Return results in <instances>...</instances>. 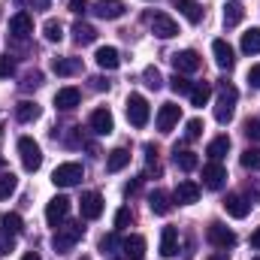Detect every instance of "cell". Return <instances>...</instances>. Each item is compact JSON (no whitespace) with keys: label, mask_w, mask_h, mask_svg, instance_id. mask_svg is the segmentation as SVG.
<instances>
[{"label":"cell","mask_w":260,"mask_h":260,"mask_svg":"<svg viewBox=\"0 0 260 260\" xmlns=\"http://www.w3.org/2000/svg\"><path fill=\"white\" fill-rule=\"evenodd\" d=\"M242 52L260 55V27H251L248 34H242Z\"/></svg>","instance_id":"836d02e7"},{"label":"cell","mask_w":260,"mask_h":260,"mask_svg":"<svg viewBox=\"0 0 260 260\" xmlns=\"http://www.w3.org/2000/svg\"><path fill=\"white\" fill-rule=\"evenodd\" d=\"M97 15L100 18H121L124 15V3H118V0H100V6H97Z\"/></svg>","instance_id":"f1b7e54d"},{"label":"cell","mask_w":260,"mask_h":260,"mask_svg":"<svg viewBox=\"0 0 260 260\" xmlns=\"http://www.w3.org/2000/svg\"><path fill=\"white\" fill-rule=\"evenodd\" d=\"M34 3H37L40 9H49V0H34Z\"/></svg>","instance_id":"db71d44e"},{"label":"cell","mask_w":260,"mask_h":260,"mask_svg":"<svg viewBox=\"0 0 260 260\" xmlns=\"http://www.w3.org/2000/svg\"><path fill=\"white\" fill-rule=\"evenodd\" d=\"M85 9H88V0H70V12L79 15V12H85Z\"/></svg>","instance_id":"681fc988"},{"label":"cell","mask_w":260,"mask_h":260,"mask_svg":"<svg viewBox=\"0 0 260 260\" xmlns=\"http://www.w3.org/2000/svg\"><path fill=\"white\" fill-rule=\"evenodd\" d=\"M91 82H94V88H97V91H106V88H109V82H106V79H91Z\"/></svg>","instance_id":"f907efd6"},{"label":"cell","mask_w":260,"mask_h":260,"mask_svg":"<svg viewBox=\"0 0 260 260\" xmlns=\"http://www.w3.org/2000/svg\"><path fill=\"white\" fill-rule=\"evenodd\" d=\"M12 248H15V236H12V233H3V230H0V254H9Z\"/></svg>","instance_id":"f6af8a7d"},{"label":"cell","mask_w":260,"mask_h":260,"mask_svg":"<svg viewBox=\"0 0 260 260\" xmlns=\"http://www.w3.org/2000/svg\"><path fill=\"white\" fill-rule=\"evenodd\" d=\"M15 188H18V179L12 173H3L0 176V200H9V197L15 194Z\"/></svg>","instance_id":"d590c367"},{"label":"cell","mask_w":260,"mask_h":260,"mask_svg":"<svg viewBox=\"0 0 260 260\" xmlns=\"http://www.w3.org/2000/svg\"><path fill=\"white\" fill-rule=\"evenodd\" d=\"M245 200H248V203H251V206H257L260 203V182L257 179H251V182H248V188H245Z\"/></svg>","instance_id":"b9f144b4"},{"label":"cell","mask_w":260,"mask_h":260,"mask_svg":"<svg viewBox=\"0 0 260 260\" xmlns=\"http://www.w3.org/2000/svg\"><path fill=\"white\" fill-rule=\"evenodd\" d=\"M79 209H82V218L97 221L103 215V197L97 194V191H88V194H82V200H79Z\"/></svg>","instance_id":"7c38bea8"},{"label":"cell","mask_w":260,"mask_h":260,"mask_svg":"<svg viewBox=\"0 0 260 260\" xmlns=\"http://www.w3.org/2000/svg\"><path fill=\"white\" fill-rule=\"evenodd\" d=\"M242 18H245V6H242L239 0H230V3L224 6V27H236Z\"/></svg>","instance_id":"4316f807"},{"label":"cell","mask_w":260,"mask_h":260,"mask_svg":"<svg viewBox=\"0 0 260 260\" xmlns=\"http://www.w3.org/2000/svg\"><path fill=\"white\" fill-rule=\"evenodd\" d=\"M82 260H91V257H82Z\"/></svg>","instance_id":"680465c9"},{"label":"cell","mask_w":260,"mask_h":260,"mask_svg":"<svg viewBox=\"0 0 260 260\" xmlns=\"http://www.w3.org/2000/svg\"><path fill=\"white\" fill-rule=\"evenodd\" d=\"M248 82H251V88H260V64H254L248 70Z\"/></svg>","instance_id":"c3c4849f"},{"label":"cell","mask_w":260,"mask_h":260,"mask_svg":"<svg viewBox=\"0 0 260 260\" xmlns=\"http://www.w3.org/2000/svg\"><path fill=\"white\" fill-rule=\"evenodd\" d=\"M200 200V185L197 182H179V188L173 191V203H179V206H191Z\"/></svg>","instance_id":"ac0fdd59"},{"label":"cell","mask_w":260,"mask_h":260,"mask_svg":"<svg viewBox=\"0 0 260 260\" xmlns=\"http://www.w3.org/2000/svg\"><path fill=\"white\" fill-rule=\"evenodd\" d=\"M148 24H151V34H154L157 40H173V37L179 34V24H176L167 12H154V15H148Z\"/></svg>","instance_id":"52a82bcc"},{"label":"cell","mask_w":260,"mask_h":260,"mask_svg":"<svg viewBox=\"0 0 260 260\" xmlns=\"http://www.w3.org/2000/svg\"><path fill=\"white\" fill-rule=\"evenodd\" d=\"M173 160H176V167H179V170H185V173H191V170L200 167V157H197L194 151L179 148V145H176V151H173Z\"/></svg>","instance_id":"7402d4cb"},{"label":"cell","mask_w":260,"mask_h":260,"mask_svg":"<svg viewBox=\"0 0 260 260\" xmlns=\"http://www.w3.org/2000/svg\"><path fill=\"white\" fill-rule=\"evenodd\" d=\"M21 85H24V88H40V85H43V73H27Z\"/></svg>","instance_id":"7dc6e473"},{"label":"cell","mask_w":260,"mask_h":260,"mask_svg":"<svg viewBox=\"0 0 260 260\" xmlns=\"http://www.w3.org/2000/svg\"><path fill=\"white\" fill-rule=\"evenodd\" d=\"M79 100H82L79 88H61V91L55 94V106H58V109H64V112L76 109V106H79Z\"/></svg>","instance_id":"ffe728a7"},{"label":"cell","mask_w":260,"mask_h":260,"mask_svg":"<svg viewBox=\"0 0 260 260\" xmlns=\"http://www.w3.org/2000/svg\"><path fill=\"white\" fill-rule=\"evenodd\" d=\"M236 100H239V91L233 85H218V100H215V118L218 124H230L233 121V112H236Z\"/></svg>","instance_id":"6da1fadb"},{"label":"cell","mask_w":260,"mask_h":260,"mask_svg":"<svg viewBox=\"0 0 260 260\" xmlns=\"http://www.w3.org/2000/svg\"><path fill=\"white\" fill-rule=\"evenodd\" d=\"M173 6H176L191 24H200V21H203V6H200L197 0H173Z\"/></svg>","instance_id":"44dd1931"},{"label":"cell","mask_w":260,"mask_h":260,"mask_svg":"<svg viewBox=\"0 0 260 260\" xmlns=\"http://www.w3.org/2000/svg\"><path fill=\"white\" fill-rule=\"evenodd\" d=\"M15 73V61L9 55H0V79H9Z\"/></svg>","instance_id":"7bdbcfd3"},{"label":"cell","mask_w":260,"mask_h":260,"mask_svg":"<svg viewBox=\"0 0 260 260\" xmlns=\"http://www.w3.org/2000/svg\"><path fill=\"white\" fill-rule=\"evenodd\" d=\"M0 230H3V233H12V236H18V233L24 230V221H21V215H15V212H3V215H0Z\"/></svg>","instance_id":"83f0119b"},{"label":"cell","mask_w":260,"mask_h":260,"mask_svg":"<svg viewBox=\"0 0 260 260\" xmlns=\"http://www.w3.org/2000/svg\"><path fill=\"white\" fill-rule=\"evenodd\" d=\"M179 118H182V106L164 103V106L157 109V130H160V133H170V130L179 124Z\"/></svg>","instance_id":"30bf717a"},{"label":"cell","mask_w":260,"mask_h":260,"mask_svg":"<svg viewBox=\"0 0 260 260\" xmlns=\"http://www.w3.org/2000/svg\"><path fill=\"white\" fill-rule=\"evenodd\" d=\"M209 260H227V257H224V254H218V257H209Z\"/></svg>","instance_id":"9f6ffc18"},{"label":"cell","mask_w":260,"mask_h":260,"mask_svg":"<svg viewBox=\"0 0 260 260\" xmlns=\"http://www.w3.org/2000/svg\"><path fill=\"white\" fill-rule=\"evenodd\" d=\"M115 248H121V239H118L115 233H109V236L100 239V251H103V254H106V251H115Z\"/></svg>","instance_id":"60d3db41"},{"label":"cell","mask_w":260,"mask_h":260,"mask_svg":"<svg viewBox=\"0 0 260 260\" xmlns=\"http://www.w3.org/2000/svg\"><path fill=\"white\" fill-rule=\"evenodd\" d=\"M18 154H21V167L27 173H37L43 167V148L30 139V136H21L18 139Z\"/></svg>","instance_id":"3957f363"},{"label":"cell","mask_w":260,"mask_h":260,"mask_svg":"<svg viewBox=\"0 0 260 260\" xmlns=\"http://www.w3.org/2000/svg\"><path fill=\"white\" fill-rule=\"evenodd\" d=\"M40 112H43V109H40L34 100H21V103L15 106V118H18L21 124H30V121H37V118H40Z\"/></svg>","instance_id":"cb8c5ba5"},{"label":"cell","mask_w":260,"mask_h":260,"mask_svg":"<svg viewBox=\"0 0 260 260\" xmlns=\"http://www.w3.org/2000/svg\"><path fill=\"white\" fill-rule=\"evenodd\" d=\"M52 70H55L58 76H73V73L82 70V61H79V58H55V61H52Z\"/></svg>","instance_id":"4dcf8cb0"},{"label":"cell","mask_w":260,"mask_h":260,"mask_svg":"<svg viewBox=\"0 0 260 260\" xmlns=\"http://www.w3.org/2000/svg\"><path fill=\"white\" fill-rule=\"evenodd\" d=\"M21 260H43V257H40L37 251H27V254H24V257H21Z\"/></svg>","instance_id":"f5cc1de1"},{"label":"cell","mask_w":260,"mask_h":260,"mask_svg":"<svg viewBox=\"0 0 260 260\" xmlns=\"http://www.w3.org/2000/svg\"><path fill=\"white\" fill-rule=\"evenodd\" d=\"M227 151H230V136H215V139L209 142V148H206V154H209L212 160H221Z\"/></svg>","instance_id":"1f68e13d"},{"label":"cell","mask_w":260,"mask_h":260,"mask_svg":"<svg viewBox=\"0 0 260 260\" xmlns=\"http://www.w3.org/2000/svg\"><path fill=\"white\" fill-rule=\"evenodd\" d=\"M67 215H70V200H67V197H52L49 206H46V221H49V227L58 230L67 221Z\"/></svg>","instance_id":"ba28073f"},{"label":"cell","mask_w":260,"mask_h":260,"mask_svg":"<svg viewBox=\"0 0 260 260\" xmlns=\"http://www.w3.org/2000/svg\"><path fill=\"white\" fill-rule=\"evenodd\" d=\"M121 251H124L130 260H142L145 257V239H142V236H127V239H121Z\"/></svg>","instance_id":"603a6c76"},{"label":"cell","mask_w":260,"mask_h":260,"mask_svg":"<svg viewBox=\"0 0 260 260\" xmlns=\"http://www.w3.org/2000/svg\"><path fill=\"white\" fill-rule=\"evenodd\" d=\"M200 136H203V121H200V118H191V121L185 124V139L194 142V139H200Z\"/></svg>","instance_id":"ab89813d"},{"label":"cell","mask_w":260,"mask_h":260,"mask_svg":"<svg viewBox=\"0 0 260 260\" xmlns=\"http://www.w3.org/2000/svg\"><path fill=\"white\" fill-rule=\"evenodd\" d=\"M82 176H85L82 164H76V160H67V164H61V167H55V173H52V182H55L58 188H73V185H79V182H82Z\"/></svg>","instance_id":"277c9868"},{"label":"cell","mask_w":260,"mask_h":260,"mask_svg":"<svg viewBox=\"0 0 260 260\" xmlns=\"http://www.w3.org/2000/svg\"><path fill=\"white\" fill-rule=\"evenodd\" d=\"M43 34H46L49 43H61V40H64V27H61V21H55V18H49V21L43 24Z\"/></svg>","instance_id":"e575fe53"},{"label":"cell","mask_w":260,"mask_h":260,"mask_svg":"<svg viewBox=\"0 0 260 260\" xmlns=\"http://www.w3.org/2000/svg\"><path fill=\"white\" fill-rule=\"evenodd\" d=\"M15 3H18V6H27V3H34V0H15Z\"/></svg>","instance_id":"11a10c76"},{"label":"cell","mask_w":260,"mask_h":260,"mask_svg":"<svg viewBox=\"0 0 260 260\" xmlns=\"http://www.w3.org/2000/svg\"><path fill=\"white\" fill-rule=\"evenodd\" d=\"M212 55H215V64L221 67V70H233V64H236V55H233V49H230L227 40H215L212 43Z\"/></svg>","instance_id":"9a60e30c"},{"label":"cell","mask_w":260,"mask_h":260,"mask_svg":"<svg viewBox=\"0 0 260 260\" xmlns=\"http://www.w3.org/2000/svg\"><path fill=\"white\" fill-rule=\"evenodd\" d=\"M245 136H248V139H257V142H260V118H251V121L245 124Z\"/></svg>","instance_id":"bcb514c9"},{"label":"cell","mask_w":260,"mask_h":260,"mask_svg":"<svg viewBox=\"0 0 260 260\" xmlns=\"http://www.w3.org/2000/svg\"><path fill=\"white\" fill-rule=\"evenodd\" d=\"M239 160H242L245 170H260V148H245Z\"/></svg>","instance_id":"f35d334b"},{"label":"cell","mask_w":260,"mask_h":260,"mask_svg":"<svg viewBox=\"0 0 260 260\" xmlns=\"http://www.w3.org/2000/svg\"><path fill=\"white\" fill-rule=\"evenodd\" d=\"M200 55H197L194 49H185V52H176L173 55V67H176V73H182V76H188V73H197L200 70Z\"/></svg>","instance_id":"4fadbf2b"},{"label":"cell","mask_w":260,"mask_h":260,"mask_svg":"<svg viewBox=\"0 0 260 260\" xmlns=\"http://www.w3.org/2000/svg\"><path fill=\"white\" fill-rule=\"evenodd\" d=\"M224 212H227L230 218H245V215L251 212V203L242 194H227L224 197Z\"/></svg>","instance_id":"2e32d148"},{"label":"cell","mask_w":260,"mask_h":260,"mask_svg":"<svg viewBox=\"0 0 260 260\" xmlns=\"http://www.w3.org/2000/svg\"><path fill=\"white\" fill-rule=\"evenodd\" d=\"M176 251H179V230L164 227L160 230V257H176Z\"/></svg>","instance_id":"d6986e66"},{"label":"cell","mask_w":260,"mask_h":260,"mask_svg":"<svg viewBox=\"0 0 260 260\" xmlns=\"http://www.w3.org/2000/svg\"><path fill=\"white\" fill-rule=\"evenodd\" d=\"M30 34H34V18L27 12H15L9 18V37L12 40H27Z\"/></svg>","instance_id":"8fae6325"},{"label":"cell","mask_w":260,"mask_h":260,"mask_svg":"<svg viewBox=\"0 0 260 260\" xmlns=\"http://www.w3.org/2000/svg\"><path fill=\"white\" fill-rule=\"evenodd\" d=\"M224 182H227V170L221 167V160H212V164L203 167V188H209V191H221Z\"/></svg>","instance_id":"9c48e42d"},{"label":"cell","mask_w":260,"mask_h":260,"mask_svg":"<svg viewBox=\"0 0 260 260\" xmlns=\"http://www.w3.org/2000/svg\"><path fill=\"white\" fill-rule=\"evenodd\" d=\"M127 164H130V151L127 148H112L109 157H106V170H109V173H121Z\"/></svg>","instance_id":"484cf974"},{"label":"cell","mask_w":260,"mask_h":260,"mask_svg":"<svg viewBox=\"0 0 260 260\" xmlns=\"http://www.w3.org/2000/svg\"><path fill=\"white\" fill-rule=\"evenodd\" d=\"M206 239H209V245H215L218 251H227V248H233V245H236V233H233L230 227L218 224V221H212V224H209Z\"/></svg>","instance_id":"5b68a950"},{"label":"cell","mask_w":260,"mask_h":260,"mask_svg":"<svg viewBox=\"0 0 260 260\" xmlns=\"http://www.w3.org/2000/svg\"><path fill=\"white\" fill-rule=\"evenodd\" d=\"M0 139H3V127H0Z\"/></svg>","instance_id":"6f0895ef"},{"label":"cell","mask_w":260,"mask_h":260,"mask_svg":"<svg viewBox=\"0 0 260 260\" xmlns=\"http://www.w3.org/2000/svg\"><path fill=\"white\" fill-rule=\"evenodd\" d=\"M130 218H133V215H130L127 206H124V209H118V212H115V230H124V227L130 224Z\"/></svg>","instance_id":"ee69618b"},{"label":"cell","mask_w":260,"mask_h":260,"mask_svg":"<svg viewBox=\"0 0 260 260\" xmlns=\"http://www.w3.org/2000/svg\"><path fill=\"white\" fill-rule=\"evenodd\" d=\"M73 40H76L79 46H91V43L97 40V30H94L91 24L79 21V24H73Z\"/></svg>","instance_id":"f546056e"},{"label":"cell","mask_w":260,"mask_h":260,"mask_svg":"<svg viewBox=\"0 0 260 260\" xmlns=\"http://www.w3.org/2000/svg\"><path fill=\"white\" fill-rule=\"evenodd\" d=\"M148 103H145V97L142 94H130L127 97V121L133 127H145L148 124Z\"/></svg>","instance_id":"8992f818"},{"label":"cell","mask_w":260,"mask_h":260,"mask_svg":"<svg viewBox=\"0 0 260 260\" xmlns=\"http://www.w3.org/2000/svg\"><path fill=\"white\" fill-rule=\"evenodd\" d=\"M142 79H145V85H148V88H154V91H160V88H164V76H160V70H157V67H145Z\"/></svg>","instance_id":"8d00e7d4"},{"label":"cell","mask_w":260,"mask_h":260,"mask_svg":"<svg viewBox=\"0 0 260 260\" xmlns=\"http://www.w3.org/2000/svg\"><path fill=\"white\" fill-rule=\"evenodd\" d=\"M88 124H91L94 133L106 136V133H112V130H115V118H112V112H109V109H103V106H100V109H94V112H91Z\"/></svg>","instance_id":"5bb4252c"},{"label":"cell","mask_w":260,"mask_h":260,"mask_svg":"<svg viewBox=\"0 0 260 260\" xmlns=\"http://www.w3.org/2000/svg\"><path fill=\"white\" fill-rule=\"evenodd\" d=\"M170 88H173L176 94H191V88H194V82H191L188 76H182V73H176V76L170 79Z\"/></svg>","instance_id":"74e56055"},{"label":"cell","mask_w":260,"mask_h":260,"mask_svg":"<svg viewBox=\"0 0 260 260\" xmlns=\"http://www.w3.org/2000/svg\"><path fill=\"white\" fill-rule=\"evenodd\" d=\"M148 206H151L154 215H170L173 212V197L167 194V191H154V194L148 197Z\"/></svg>","instance_id":"d4e9b609"},{"label":"cell","mask_w":260,"mask_h":260,"mask_svg":"<svg viewBox=\"0 0 260 260\" xmlns=\"http://www.w3.org/2000/svg\"><path fill=\"white\" fill-rule=\"evenodd\" d=\"M254 260H260V257H254Z\"/></svg>","instance_id":"91938a15"},{"label":"cell","mask_w":260,"mask_h":260,"mask_svg":"<svg viewBox=\"0 0 260 260\" xmlns=\"http://www.w3.org/2000/svg\"><path fill=\"white\" fill-rule=\"evenodd\" d=\"M94 61H97L100 70H118L121 67V55H118L115 46H100L97 55H94Z\"/></svg>","instance_id":"e0dca14e"},{"label":"cell","mask_w":260,"mask_h":260,"mask_svg":"<svg viewBox=\"0 0 260 260\" xmlns=\"http://www.w3.org/2000/svg\"><path fill=\"white\" fill-rule=\"evenodd\" d=\"M82 236H85V227H82V224H76V221L61 224V227L55 230V236H52V248H55L58 254H67V251H73V245H76Z\"/></svg>","instance_id":"7a4b0ae2"},{"label":"cell","mask_w":260,"mask_h":260,"mask_svg":"<svg viewBox=\"0 0 260 260\" xmlns=\"http://www.w3.org/2000/svg\"><path fill=\"white\" fill-rule=\"evenodd\" d=\"M191 106H206L209 103V97H212V88L206 85V82H194V88H191Z\"/></svg>","instance_id":"d6a6232c"},{"label":"cell","mask_w":260,"mask_h":260,"mask_svg":"<svg viewBox=\"0 0 260 260\" xmlns=\"http://www.w3.org/2000/svg\"><path fill=\"white\" fill-rule=\"evenodd\" d=\"M251 245H254V248H260V227L251 233Z\"/></svg>","instance_id":"816d5d0a"}]
</instances>
